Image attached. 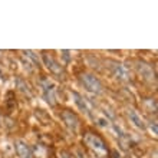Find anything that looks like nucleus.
Wrapping results in <instances>:
<instances>
[{"mask_svg": "<svg viewBox=\"0 0 158 158\" xmlns=\"http://www.w3.org/2000/svg\"><path fill=\"white\" fill-rule=\"evenodd\" d=\"M112 69H114V73H115V76H117V78L122 79V81L128 79V72H127V69H125L121 63H114Z\"/></svg>", "mask_w": 158, "mask_h": 158, "instance_id": "nucleus-8", "label": "nucleus"}, {"mask_svg": "<svg viewBox=\"0 0 158 158\" xmlns=\"http://www.w3.org/2000/svg\"><path fill=\"white\" fill-rule=\"evenodd\" d=\"M42 58H43V60H45L46 66H48V69H49L53 75H56L58 78H62L63 75H65V71H63V68L59 65V62H56L50 55H48L46 52H43L42 53Z\"/></svg>", "mask_w": 158, "mask_h": 158, "instance_id": "nucleus-3", "label": "nucleus"}, {"mask_svg": "<svg viewBox=\"0 0 158 158\" xmlns=\"http://www.w3.org/2000/svg\"><path fill=\"white\" fill-rule=\"evenodd\" d=\"M118 142H119V145L122 150H129V148L134 145L132 139H131L127 134H118Z\"/></svg>", "mask_w": 158, "mask_h": 158, "instance_id": "nucleus-7", "label": "nucleus"}, {"mask_svg": "<svg viewBox=\"0 0 158 158\" xmlns=\"http://www.w3.org/2000/svg\"><path fill=\"white\" fill-rule=\"evenodd\" d=\"M83 141H85V144H86L92 151H95L99 157H104V155L108 152L106 145H105V142L102 141V138L98 137V135H95V134L88 132L86 135L83 137Z\"/></svg>", "mask_w": 158, "mask_h": 158, "instance_id": "nucleus-1", "label": "nucleus"}, {"mask_svg": "<svg viewBox=\"0 0 158 158\" xmlns=\"http://www.w3.org/2000/svg\"><path fill=\"white\" fill-rule=\"evenodd\" d=\"M15 147H16L17 155L20 158H32V151H30V148L23 141H17L15 144Z\"/></svg>", "mask_w": 158, "mask_h": 158, "instance_id": "nucleus-6", "label": "nucleus"}, {"mask_svg": "<svg viewBox=\"0 0 158 158\" xmlns=\"http://www.w3.org/2000/svg\"><path fill=\"white\" fill-rule=\"evenodd\" d=\"M35 151H36V155L39 158H45L46 157V148H43L42 145H36L35 147Z\"/></svg>", "mask_w": 158, "mask_h": 158, "instance_id": "nucleus-14", "label": "nucleus"}, {"mask_svg": "<svg viewBox=\"0 0 158 158\" xmlns=\"http://www.w3.org/2000/svg\"><path fill=\"white\" fill-rule=\"evenodd\" d=\"M150 128H151V131H152V132H154V135H157V125H152V124H151L150 125Z\"/></svg>", "mask_w": 158, "mask_h": 158, "instance_id": "nucleus-15", "label": "nucleus"}, {"mask_svg": "<svg viewBox=\"0 0 158 158\" xmlns=\"http://www.w3.org/2000/svg\"><path fill=\"white\" fill-rule=\"evenodd\" d=\"M128 115H129V119L134 122V125L135 127H138V128H144L145 125H144V121H142V118L138 115L134 109H129V112H128Z\"/></svg>", "mask_w": 158, "mask_h": 158, "instance_id": "nucleus-10", "label": "nucleus"}, {"mask_svg": "<svg viewBox=\"0 0 158 158\" xmlns=\"http://www.w3.org/2000/svg\"><path fill=\"white\" fill-rule=\"evenodd\" d=\"M16 83H17V88H19V89H20V91L23 92V94H27L29 96H32V91H30L29 85L23 82V79L17 78V79H16Z\"/></svg>", "mask_w": 158, "mask_h": 158, "instance_id": "nucleus-12", "label": "nucleus"}, {"mask_svg": "<svg viewBox=\"0 0 158 158\" xmlns=\"http://www.w3.org/2000/svg\"><path fill=\"white\" fill-rule=\"evenodd\" d=\"M73 98H75V102L78 104V106L82 111H86L88 112V104H86V101H85V98H82V96L79 95V94H76V92H73Z\"/></svg>", "mask_w": 158, "mask_h": 158, "instance_id": "nucleus-11", "label": "nucleus"}, {"mask_svg": "<svg viewBox=\"0 0 158 158\" xmlns=\"http://www.w3.org/2000/svg\"><path fill=\"white\" fill-rule=\"evenodd\" d=\"M62 155H63L62 158H72V157H71V154H68V152H62Z\"/></svg>", "mask_w": 158, "mask_h": 158, "instance_id": "nucleus-16", "label": "nucleus"}, {"mask_svg": "<svg viewBox=\"0 0 158 158\" xmlns=\"http://www.w3.org/2000/svg\"><path fill=\"white\" fill-rule=\"evenodd\" d=\"M60 117H62V119L65 121V124L68 125L69 129H72V131H76V129H78V117H76L72 111L65 109V111L60 114Z\"/></svg>", "mask_w": 158, "mask_h": 158, "instance_id": "nucleus-5", "label": "nucleus"}, {"mask_svg": "<svg viewBox=\"0 0 158 158\" xmlns=\"http://www.w3.org/2000/svg\"><path fill=\"white\" fill-rule=\"evenodd\" d=\"M138 71H139V73H141L144 78H147V79H152V78H154L152 69H151L147 63H139V65H138Z\"/></svg>", "mask_w": 158, "mask_h": 158, "instance_id": "nucleus-9", "label": "nucleus"}, {"mask_svg": "<svg viewBox=\"0 0 158 158\" xmlns=\"http://www.w3.org/2000/svg\"><path fill=\"white\" fill-rule=\"evenodd\" d=\"M42 86H43V95H45V99L49 102L50 105L56 104V98H55V86L53 83L49 82L48 79H43L42 81Z\"/></svg>", "mask_w": 158, "mask_h": 158, "instance_id": "nucleus-4", "label": "nucleus"}, {"mask_svg": "<svg viewBox=\"0 0 158 158\" xmlns=\"http://www.w3.org/2000/svg\"><path fill=\"white\" fill-rule=\"evenodd\" d=\"M23 53H25L26 56H27V58H30V59H32V60H33V63H35V65H36V66L39 68V65H40V62H39L38 55H35L33 52H32V50H25Z\"/></svg>", "mask_w": 158, "mask_h": 158, "instance_id": "nucleus-13", "label": "nucleus"}, {"mask_svg": "<svg viewBox=\"0 0 158 158\" xmlns=\"http://www.w3.org/2000/svg\"><path fill=\"white\" fill-rule=\"evenodd\" d=\"M81 82L85 86V89H88L89 92H94V94H99L102 91V85H101L99 79L95 78L94 75H89V73H83L81 76Z\"/></svg>", "mask_w": 158, "mask_h": 158, "instance_id": "nucleus-2", "label": "nucleus"}]
</instances>
